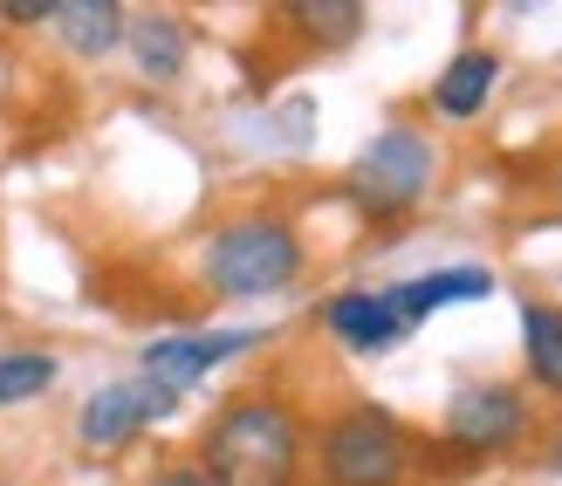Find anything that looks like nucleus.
I'll return each mask as SVG.
<instances>
[{"label": "nucleus", "instance_id": "11", "mask_svg": "<svg viewBox=\"0 0 562 486\" xmlns=\"http://www.w3.org/2000/svg\"><path fill=\"white\" fill-rule=\"evenodd\" d=\"M124 42H131V63L145 69L151 82H179V69H186V55H192V42H186V27H179L172 14H137V21L124 27Z\"/></svg>", "mask_w": 562, "mask_h": 486}, {"label": "nucleus", "instance_id": "15", "mask_svg": "<svg viewBox=\"0 0 562 486\" xmlns=\"http://www.w3.org/2000/svg\"><path fill=\"white\" fill-rule=\"evenodd\" d=\"M48 384H55V357H42V350H0V411L42 397Z\"/></svg>", "mask_w": 562, "mask_h": 486}, {"label": "nucleus", "instance_id": "8", "mask_svg": "<svg viewBox=\"0 0 562 486\" xmlns=\"http://www.w3.org/2000/svg\"><path fill=\"white\" fill-rule=\"evenodd\" d=\"M323 323H329L336 342H350V350H363V357H378V350H391V342L412 336V329L398 323V308L384 302V289H350V295H336V302L323 308Z\"/></svg>", "mask_w": 562, "mask_h": 486}, {"label": "nucleus", "instance_id": "13", "mask_svg": "<svg viewBox=\"0 0 562 486\" xmlns=\"http://www.w3.org/2000/svg\"><path fill=\"white\" fill-rule=\"evenodd\" d=\"M521 342H528V370H536V384L562 397V308L528 302L521 308Z\"/></svg>", "mask_w": 562, "mask_h": 486}, {"label": "nucleus", "instance_id": "16", "mask_svg": "<svg viewBox=\"0 0 562 486\" xmlns=\"http://www.w3.org/2000/svg\"><path fill=\"white\" fill-rule=\"evenodd\" d=\"M0 21H55V0H0Z\"/></svg>", "mask_w": 562, "mask_h": 486}, {"label": "nucleus", "instance_id": "12", "mask_svg": "<svg viewBox=\"0 0 562 486\" xmlns=\"http://www.w3.org/2000/svg\"><path fill=\"white\" fill-rule=\"evenodd\" d=\"M55 27H63V42L76 55H110L131 21H124L117 0H55Z\"/></svg>", "mask_w": 562, "mask_h": 486}, {"label": "nucleus", "instance_id": "14", "mask_svg": "<svg viewBox=\"0 0 562 486\" xmlns=\"http://www.w3.org/2000/svg\"><path fill=\"white\" fill-rule=\"evenodd\" d=\"M289 21L302 27L308 42H357V27H363V8L357 0H302V8H289Z\"/></svg>", "mask_w": 562, "mask_h": 486}, {"label": "nucleus", "instance_id": "3", "mask_svg": "<svg viewBox=\"0 0 562 486\" xmlns=\"http://www.w3.org/2000/svg\"><path fill=\"white\" fill-rule=\"evenodd\" d=\"M323 486H405L412 473V432L378 405H350L316 439Z\"/></svg>", "mask_w": 562, "mask_h": 486}, {"label": "nucleus", "instance_id": "4", "mask_svg": "<svg viewBox=\"0 0 562 486\" xmlns=\"http://www.w3.org/2000/svg\"><path fill=\"white\" fill-rule=\"evenodd\" d=\"M432 137L426 131H412V124H391V131H378L371 145L357 151V165H350V199L371 219H398V213H412L418 199L432 192Z\"/></svg>", "mask_w": 562, "mask_h": 486}, {"label": "nucleus", "instance_id": "19", "mask_svg": "<svg viewBox=\"0 0 562 486\" xmlns=\"http://www.w3.org/2000/svg\"><path fill=\"white\" fill-rule=\"evenodd\" d=\"M555 192H562V171H555Z\"/></svg>", "mask_w": 562, "mask_h": 486}, {"label": "nucleus", "instance_id": "9", "mask_svg": "<svg viewBox=\"0 0 562 486\" xmlns=\"http://www.w3.org/2000/svg\"><path fill=\"white\" fill-rule=\"evenodd\" d=\"M494 295V274L487 268H439V274H418V281H391L384 302L398 308V323L418 329L432 308H453V302H481Z\"/></svg>", "mask_w": 562, "mask_h": 486}, {"label": "nucleus", "instance_id": "5", "mask_svg": "<svg viewBox=\"0 0 562 486\" xmlns=\"http://www.w3.org/2000/svg\"><path fill=\"white\" fill-rule=\"evenodd\" d=\"M255 342H268L261 329H200V336H158V342H145V357H137V370H145V384H158V391H192L206 377V370H220L227 357H240V350H255Z\"/></svg>", "mask_w": 562, "mask_h": 486}, {"label": "nucleus", "instance_id": "17", "mask_svg": "<svg viewBox=\"0 0 562 486\" xmlns=\"http://www.w3.org/2000/svg\"><path fill=\"white\" fill-rule=\"evenodd\" d=\"M145 486H213V479L200 473V460H192V466H158Z\"/></svg>", "mask_w": 562, "mask_h": 486}, {"label": "nucleus", "instance_id": "7", "mask_svg": "<svg viewBox=\"0 0 562 486\" xmlns=\"http://www.w3.org/2000/svg\"><path fill=\"white\" fill-rule=\"evenodd\" d=\"M521 432H528V405L508 384H467L446 405V439L460 452H508Z\"/></svg>", "mask_w": 562, "mask_h": 486}, {"label": "nucleus", "instance_id": "2", "mask_svg": "<svg viewBox=\"0 0 562 486\" xmlns=\"http://www.w3.org/2000/svg\"><path fill=\"white\" fill-rule=\"evenodd\" d=\"M302 274V240L289 219L274 213H247L227 219L206 247V281L234 302H255V295H281L289 281Z\"/></svg>", "mask_w": 562, "mask_h": 486}, {"label": "nucleus", "instance_id": "1", "mask_svg": "<svg viewBox=\"0 0 562 486\" xmlns=\"http://www.w3.org/2000/svg\"><path fill=\"white\" fill-rule=\"evenodd\" d=\"M200 473L213 486H295L302 473V418L281 397H234L200 439Z\"/></svg>", "mask_w": 562, "mask_h": 486}, {"label": "nucleus", "instance_id": "18", "mask_svg": "<svg viewBox=\"0 0 562 486\" xmlns=\"http://www.w3.org/2000/svg\"><path fill=\"white\" fill-rule=\"evenodd\" d=\"M549 466H555V473H562V432H555V445H549Z\"/></svg>", "mask_w": 562, "mask_h": 486}, {"label": "nucleus", "instance_id": "10", "mask_svg": "<svg viewBox=\"0 0 562 486\" xmlns=\"http://www.w3.org/2000/svg\"><path fill=\"white\" fill-rule=\"evenodd\" d=\"M494 76H501V63H494L487 48L453 55V63H446V76L432 82V110H439V117H481L487 97H494Z\"/></svg>", "mask_w": 562, "mask_h": 486}, {"label": "nucleus", "instance_id": "6", "mask_svg": "<svg viewBox=\"0 0 562 486\" xmlns=\"http://www.w3.org/2000/svg\"><path fill=\"white\" fill-rule=\"evenodd\" d=\"M172 405H179V397H172V391H158V384H145V377H131V384H103L90 405H82L76 439L90 445V452H117V445H131L151 418H165Z\"/></svg>", "mask_w": 562, "mask_h": 486}]
</instances>
